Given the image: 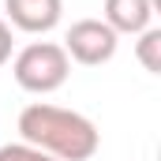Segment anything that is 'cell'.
I'll use <instances>...</instances> for the list:
<instances>
[{
    "label": "cell",
    "instance_id": "obj_1",
    "mask_svg": "<svg viewBox=\"0 0 161 161\" xmlns=\"http://www.w3.org/2000/svg\"><path fill=\"white\" fill-rule=\"evenodd\" d=\"M19 139L56 161H90L101 146V131L90 116L49 101H34L19 113Z\"/></svg>",
    "mask_w": 161,
    "mask_h": 161
},
{
    "label": "cell",
    "instance_id": "obj_2",
    "mask_svg": "<svg viewBox=\"0 0 161 161\" xmlns=\"http://www.w3.org/2000/svg\"><path fill=\"white\" fill-rule=\"evenodd\" d=\"M11 75L26 94H53L71 75V60L60 41H30L26 49L15 53Z\"/></svg>",
    "mask_w": 161,
    "mask_h": 161
},
{
    "label": "cell",
    "instance_id": "obj_3",
    "mask_svg": "<svg viewBox=\"0 0 161 161\" xmlns=\"http://www.w3.org/2000/svg\"><path fill=\"white\" fill-rule=\"evenodd\" d=\"M116 45L120 34L105 23V19H79L68 26L64 34V53L68 60H75L82 68H97V64H109L116 56Z\"/></svg>",
    "mask_w": 161,
    "mask_h": 161
},
{
    "label": "cell",
    "instance_id": "obj_4",
    "mask_svg": "<svg viewBox=\"0 0 161 161\" xmlns=\"http://www.w3.org/2000/svg\"><path fill=\"white\" fill-rule=\"evenodd\" d=\"M4 11L8 26L26 34H49L64 15V0H4Z\"/></svg>",
    "mask_w": 161,
    "mask_h": 161
},
{
    "label": "cell",
    "instance_id": "obj_5",
    "mask_svg": "<svg viewBox=\"0 0 161 161\" xmlns=\"http://www.w3.org/2000/svg\"><path fill=\"white\" fill-rule=\"evenodd\" d=\"M101 19L116 34H142L154 19V0H105Z\"/></svg>",
    "mask_w": 161,
    "mask_h": 161
},
{
    "label": "cell",
    "instance_id": "obj_6",
    "mask_svg": "<svg viewBox=\"0 0 161 161\" xmlns=\"http://www.w3.org/2000/svg\"><path fill=\"white\" fill-rule=\"evenodd\" d=\"M135 56L139 64L150 71V75H161V30L158 26H146L142 34H135Z\"/></svg>",
    "mask_w": 161,
    "mask_h": 161
},
{
    "label": "cell",
    "instance_id": "obj_7",
    "mask_svg": "<svg viewBox=\"0 0 161 161\" xmlns=\"http://www.w3.org/2000/svg\"><path fill=\"white\" fill-rule=\"evenodd\" d=\"M0 161H56V158H49L45 150H38V146H30V142H4L0 146Z\"/></svg>",
    "mask_w": 161,
    "mask_h": 161
},
{
    "label": "cell",
    "instance_id": "obj_8",
    "mask_svg": "<svg viewBox=\"0 0 161 161\" xmlns=\"http://www.w3.org/2000/svg\"><path fill=\"white\" fill-rule=\"evenodd\" d=\"M11 26H8V19H0V64H8L11 60Z\"/></svg>",
    "mask_w": 161,
    "mask_h": 161
}]
</instances>
